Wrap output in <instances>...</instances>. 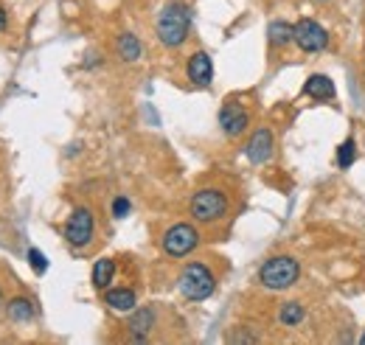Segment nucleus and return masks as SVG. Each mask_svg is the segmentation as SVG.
Wrapping results in <instances>:
<instances>
[{
  "instance_id": "1",
  "label": "nucleus",
  "mask_w": 365,
  "mask_h": 345,
  "mask_svg": "<svg viewBox=\"0 0 365 345\" xmlns=\"http://www.w3.org/2000/svg\"><path fill=\"white\" fill-rule=\"evenodd\" d=\"M158 40L166 48H180L188 40V29H191V11L180 0H172L163 6V11L158 14Z\"/></svg>"
},
{
  "instance_id": "2",
  "label": "nucleus",
  "mask_w": 365,
  "mask_h": 345,
  "mask_svg": "<svg viewBox=\"0 0 365 345\" xmlns=\"http://www.w3.org/2000/svg\"><path fill=\"white\" fill-rule=\"evenodd\" d=\"M301 275V264L292 256H275L267 259L259 269V281L267 289H289Z\"/></svg>"
},
{
  "instance_id": "3",
  "label": "nucleus",
  "mask_w": 365,
  "mask_h": 345,
  "mask_svg": "<svg viewBox=\"0 0 365 345\" xmlns=\"http://www.w3.org/2000/svg\"><path fill=\"white\" fill-rule=\"evenodd\" d=\"M178 287H180V292L188 301H205V298L214 295L217 281H214V275H211V269L205 264H197L194 261V264L182 267L180 278H178Z\"/></svg>"
},
{
  "instance_id": "4",
  "label": "nucleus",
  "mask_w": 365,
  "mask_h": 345,
  "mask_svg": "<svg viewBox=\"0 0 365 345\" xmlns=\"http://www.w3.org/2000/svg\"><path fill=\"white\" fill-rule=\"evenodd\" d=\"M228 211V197L220 188H202L191 197V216L197 222H217Z\"/></svg>"
},
{
  "instance_id": "5",
  "label": "nucleus",
  "mask_w": 365,
  "mask_h": 345,
  "mask_svg": "<svg viewBox=\"0 0 365 345\" xmlns=\"http://www.w3.org/2000/svg\"><path fill=\"white\" fill-rule=\"evenodd\" d=\"M197 244H200V233H197V227H191V225H185V222L169 227V230L163 233V250H166V256H172V259L188 256Z\"/></svg>"
},
{
  "instance_id": "6",
  "label": "nucleus",
  "mask_w": 365,
  "mask_h": 345,
  "mask_svg": "<svg viewBox=\"0 0 365 345\" xmlns=\"http://www.w3.org/2000/svg\"><path fill=\"white\" fill-rule=\"evenodd\" d=\"M93 230H96L93 211L91 208H76V211L71 214V219H68V225H65V239H68V244H73V247H85V244H91Z\"/></svg>"
},
{
  "instance_id": "7",
  "label": "nucleus",
  "mask_w": 365,
  "mask_h": 345,
  "mask_svg": "<svg viewBox=\"0 0 365 345\" xmlns=\"http://www.w3.org/2000/svg\"><path fill=\"white\" fill-rule=\"evenodd\" d=\"M295 45L301 51H307V53H318V51H326L329 34H326V29L320 23L304 17V20L295 23Z\"/></svg>"
},
{
  "instance_id": "8",
  "label": "nucleus",
  "mask_w": 365,
  "mask_h": 345,
  "mask_svg": "<svg viewBox=\"0 0 365 345\" xmlns=\"http://www.w3.org/2000/svg\"><path fill=\"white\" fill-rule=\"evenodd\" d=\"M220 127L228 138H239L250 127V113L239 101H225L222 110H220Z\"/></svg>"
},
{
  "instance_id": "9",
  "label": "nucleus",
  "mask_w": 365,
  "mask_h": 345,
  "mask_svg": "<svg viewBox=\"0 0 365 345\" xmlns=\"http://www.w3.org/2000/svg\"><path fill=\"white\" fill-rule=\"evenodd\" d=\"M245 155H247V160L256 163V166L267 163L270 155H273V132L267 130V127L253 132V138H250L247 146H245Z\"/></svg>"
},
{
  "instance_id": "10",
  "label": "nucleus",
  "mask_w": 365,
  "mask_h": 345,
  "mask_svg": "<svg viewBox=\"0 0 365 345\" xmlns=\"http://www.w3.org/2000/svg\"><path fill=\"white\" fill-rule=\"evenodd\" d=\"M185 73H188V79L197 87H208L211 79H214V62H211V56L205 51L191 53L188 56V65H185Z\"/></svg>"
},
{
  "instance_id": "11",
  "label": "nucleus",
  "mask_w": 365,
  "mask_h": 345,
  "mask_svg": "<svg viewBox=\"0 0 365 345\" xmlns=\"http://www.w3.org/2000/svg\"><path fill=\"white\" fill-rule=\"evenodd\" d=\"M152 326H155V311L152 309H138L135 314L130 317V334H133V340L143 343L149 337Z\"/></svg>"
},
{
  "instance_id": "12",
  "label": "nucleus",
  "mask_w": 365,
  "mask_h": 345,
  "mask_svg": "<svg viewBox=\"0 0 365 345\" xmlns=\"http://www.w3.org/2000/svg\"><path fill=\"white\" fill-rule=\"evenodd\" d=\"M304 93L309 96V98H334V82L329 79V76H323V73H312L309 79H307V85H304Z\"/></svg>"
},
{
  "instance_id": "13",
  "label": "nucleus",
  "mask_w": 365,
  "mask_h": 345,
  "mask_svg": "<svg viewBox=\"0 0 365 345\" xmlns=\"http://www.w3.org/2000/svg\"><path fill=\"white\" fill-rule=\"evenodd\" d=\"M115 275V261L113 259H98L93 264V287L96 289H107L113 284Z\"/></svg>"
},
{
  "instance_id": "14",
  "label": "nucleus",
  "mask_w": 365,
  "mask_h": 345,
  "mask_svg": "<svg viewBox=\"0 0 365 345\" xmlns=\"http://www.w3.org/2000/svg\"><path fill=\"white\" fill-rule=\"evenodd\" d=\"M267 37L273 45L284 48V45L295 43V26H289L287 20H273L270 29H267Z\"/></svg>"
},
{
  "instance_id": "15",
  "label": "nucleus",
  "mask_w": 365,
  "mask_h": 345,
  "mask_svg": "<svg viewBox=\"0 0 365 345\" xmlns=\"http://www.w3.org/2000/svg\"><path fill=\"white\" fill-rule=\"evenodd\" d=\"M104 301L115 311H133L135 309V292L133 289H110L104 295Z\"/></svg>"
},
{
  "instance_id": "16",
  "label": "nucleus",
  "mask_w": 365,
  "mask_h": 345,
  "mask_svg": "<svg viewBox=\"0 0 365 345\" xmlns=\"http://www.w3.org/2000/svg\"><path fill=\"white\" fill-rule=\"evenodd\" d=\"M6 311H9V320H14V323H29V320L37 314V311H34V303L29 301V298H14V301H9Z\"/></svg>"
},
{
  "instance_id": "17",
  "label": "nucleus",
  "mask_w": 365,
  "mask_h": 345,
  "mask_svg": "<svg viewBox=\"0 0 365 345\" xmlns=\"http://www.w3.org/2000/svg\"><path fill=\"white\" fill-rule=\"evenodd\" d=\"M118 56H121L124 62L140 59V43H138L135 34H121V37H118Z\"/></svg>"
},
{
  "instance_id": "18",
  "label": "nucleus",
  "mask_w": 365,
  "mask_h": 345,
  "mask_svg": "<svg viewBox=\"0 0 365 345\" xmlns=\"http://www.w3.org/2000/svg\"><path fill=\"white\" fill-rule=\"evenodd\" d=\"M304 314H307V311H304V306L292 301V303H284V306H281V311H278V320H281L284 326H298V323L304 320Z\"/></svg>"
},
{
  "instance_id": "19",
  "label": "nucleus",
  "mask_w": 365,
  "mask_h": 345,
  "mask_svg": "<svg viewBox=\"0 0 365 345\" xmlns=\"http://www.w3.org/2000/svg\"><path fill=\"white\" fill-rule=\"evenodd\" d=\"M354 160H357V143H354V140H346V143L337 149V166H340V169H349Z\"/></svg>"
},
{
  "instance_id": "20",
  "label": "nucleus",
  "mask_w": 365,
  "mask_h": 345,
  "mask_svg": "<svg viewBox=\"0 0 365 345\" xmlns=\"http://www.w3.org/2000/svg\"><path fill=\"white\" fill-rule=\"evenodd\" d=\"M29 264H31V267H34V272H40V275L48 269V259L37 250V247H31V250H29Z\"/></svg>"
},
{
  "instance_id": "21",
  "label": "nucleus",
  "mask_w": 365,
  "mask_h": 345,
  "mask_svg": "<svg viewBox=\"0 0 365 345\" xmlns=\"http://www.w3.org/2000/svg\"><path fill=\"white\" fill-rule=\"evenodd\" d=\"M127 214H130V200H127V197H118V200L113 202V216H115V219H124Z\"/></svg>"
},
{
  "instance_id": "22",
  "label": "nucleus",
  "mask_w": 365,
  "mask_h": 345,
  "mask_svg": "<svg viewBox=\"0 0 365 345\" xmlns=\"http://www.w3.org/2000/svg\"><path fill=\"white\" fill-rule=\"evenodd\" d=\"M6 23H9V14H6V9H3V6H0V31H3V29H6Z\"/></svg>"
},
{
  "instance_id": "23",
  "label": "nucleus",
  "mask_w": 365,
  "mask_h": 345,
  "mask_svg": "<svg viewBox=\"0 0 365 345\" xmlns=\"http://www.w3.org/2000/svg\"><path fill=\"white\" fill-rule=\"evenodd\" d=\"M363 345H365V334H363Z\"/></svg>"
}]
</instances>
